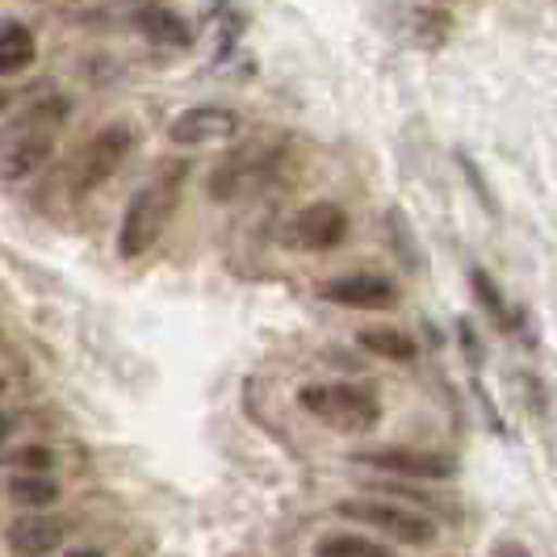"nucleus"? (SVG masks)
Here are the masks:
<instances>
[{"instance_id": "obj_22", "label": "nucleus", "mask_w": 557, "mask_h": 557, "mask_svg": "<svg viewBox=\"0 0 557 557\" xmlns=\"http://www.w3.org/2000/svg\"><path fill=\"white\" fill-rule=\"evenodd\" d=\"M0 391H4V382H0Z\"/></svg>"}, {"instance_id": "obj_5", "label": "nucleus", "mask_w": 557, "mask_h": 557, "mask_svg": "<svg viewBox=\"0 0 557 557\" xmlns=\"http://www.w3.org/2000/svg\"><path fill=\"white\" fill-rule=\"evenodd\" d=\"M339 520H352L361 529H373L391 536L398 545H432L436 541V524L428 516H419L411 507H398L386 499H339L335 503Z\"/></svg>"}, {"instance_id": "obj_1", "label": "nucleus", "mask_w": 557, "mask_h": 557, "mask_svg": "<svg viewBox=\"0 0 557 557\" xmlns=\"http://www.w3.org/2000/svg\"><path fill=\"white\" fill-rule=\"evenodd\" d=\"M67 117L72 106L63 97H42L17 113L0 139V181H26L34 176V168L47 164Z\"/></svg>"}, {"instance_id": "obj_8", "label": "nucleus", "mask_w": 557, "mask_h": 557, "mask_svg": "<svg viewBox=\"0 0 557 557\" xmlns=\"http://www.w3.org/2000/svg\"><path fill=\"white\" fill-rule=\"evenodd\" d=\"M239 131V113L223 110V106H197L185 110L172 126H168V139L176 147H206V143H223Z\"/></svg>"}, {"instance_id": "obj_3", "label": "nucleus", "mask_w": 557, "mask_h": 557, "mask_svg": "<svg viewBox=\"0 0 557 557\" xmlns=\"http://www.w3.org/2000/svg\"><path fill=\"white\" fill-rule=\"evenodd\" d=\"M298 407L307 416L323 419L332 432H373L382 423V403L361 386H348V382H310L298 391Z\"/></svg>"}, {"instance_id": "obj_2", "label": "nucleus", "mask_w": 557, "mask_h": 557, "mask_svg": "<svg viewBox=\"0 0 557 557\" xmlns=\"http://www.w3.org/2000/svg\"><path fill=\"white\" fill-rule=\"evenodd\" d=\"M185 176H189V164L185 160H172L164 164L139 194L131 197L126 214H122V226H117V256L122 260H139L156 248V239L164 235L168 219L181 201V189H185Z\"/></svg>"}, {"instance_id": "obj_11", "label": "nucleus", "mask_w": 557, "mask_h": 557, "mask_svg": "<svg viewBox=\"0 0 557 557\" xmlns=\"http://www.w3.org/2000/svg\"><path fill=\"white\" fill-rule=\"evenodd\" d=\"M38 59V38L22 22H0V76H22Z\"/></svg>"}, {"instance_id": "obj_12", "label": "nucleus", "mask_w": 557, "mask_h": 557, "mask_svg": "<svg viewBox=\"0 0 557 557\" xmlns=\"http://www.w3.org/2000/svg\"><path fill=\"white\" fill-rule=\"evenodd\" d=\"M357 344H361L369 357H377V361L411 364L419 357L416 335L398 332V327H364V332L357 335Z\"/></svg>"}, {"instance_id": "obj_13", "label": "nucleus", "mask_w": 557, "mask_h": 557, "mask_svg": "<svg viewBox=\"0 0 557 557\" xmlns=\"http://www.w3.org/2000/svg\"><path fill=\"white\" fill-rule=\"evenodd\" d=\"M470 285H474V298H478V307L491 314V323L499 327V332H520V310H511V302L503 298V289L495 285V277L486 273V269H470Z\"/></svg>"}, {"instance_id": "obj_16", "label": "nucleus", "mask_w": 557, "mask_h": 557, "mask_svg": "<svg viewBox=\"0 0 557 557\" xmlns=\"http://www.w3.org/2000/svg\"><path fill=\"white\" fill-rule=\"evenodd\" d=\"M9 495L22 503V507H51V503L59 499V486L51 482V478L42 474H17L13 482H9Z\"/></svg>"}, {"instance_id": "obj_17", "label": "nucleus", "mask_w": 557, "mask_h": 557, "mask_svg": "<svg viewBox=\"0 0 557 557\" xmlns=\"http://www.w3.org/2000/svg\"><path fill=\"white\" fill-rule=\"evenodd\" d=\"M453 29V17L445 9H419L416 13V42L419 47H441Z\"/></svg>"}, {"instance_id": "obj_18", "label": "nucleus", "mask_w": 557, "mask_h": 557, "mask_svg": "<svg viewBox=\"0 0 557 557\" xmlns=\"http://www.w3.org/2000/svg\"><path fill=\"white\" fill-rule=\"evenodd\" d=\"M13 466L42 474V470H51V466H55V453H51L47 445H26V448H17V453H13Z\"/></svg>"}, {"instance_id": "obj_20", "label": "nucleus", "mask_w": 557, "mask_h": 557, "mask_svg": "<svg viewBox=\"0 0 557 557\" xmlns=\"http://www.w3.org/2000/svg\"><path fill=\"white\" fill-rule=\"evenodd\" d=\"M4 436H9V419L0 416V441H4Z\"/></svg>"}, {"instance_id": "obj_4", "label": "nucleus", "mask_w": 557, "mask_h": 557, "mask_svg": "<svg viewBox=\"0 0 557 557\" xmlns=\"http://www.w3.org/2000/svg\"><path fill=\"white\" fill-rule=\"evenodd\" d=\"M135 143H139L135 126H126V122H110L106 131H97L92 139L84 143L81 156H76L72 164L63 168V185L72 189V197H84V194H92V189H101L113 172L131 160Z\"/></svg>"}, {"instance_id": "obj_7", "label": "nucleus", "mask_w": 557, "mask_h": 557, "mask_svg": "<svg viewBox=\"0 0 557 557\" xmlns=\"http://www.w3.org/2000/svg\"><path fill=\"white\" fill-rule=\"evenodd\" d=\"M357 466H373L382 474L398 478H423V482H441V478L457 474V457L448 453H428V448H373V453H357Z\"/></svg>"}, {"instance_id": "obj_14", "label": "nucleus", "mask_w": 557, "mask_h": 557, "mask_svg": "<svg viewBox=\"0 0 557 557\" xmlns=\"http://www.w3.org/2000/svg\"><path fill=\"white\" fill-rule=\"evenodd\" d=\"M139 29L151 42H160V47H189L194 42L189 22L181 13H172V9H147L139 17Z\"/></svg>"}, {"instance_id": "obj_19", "label": "nucleus", "mask_w": 557, "mask_h": 557, "mask_svg": "<svg viewBox=\"0 0 557 557\" xmlns=\"http://www.w3.org/2000/svg\"><path fill=\"white\" fill-rule=\"evenodd\" d=\"M491 554H495V557H507V554H516V557H529L532 549H529V545H524V541H511V536H507V541H499V545H495V549H491Z\"/></svg>"}, {"instance_id": "obj_6", "label": "nucleus", "mask_w": 557, "mask_h": 557, "mask_svg": "<svg viewBox=\"0 0 557 557\" xmlns=\"http://www.w3.org/2000/svg\"><path fill=\"white\" fill-rule=\"evenodd\" d=\"M348 239V210L335 201H314L302 206L289 219V244L302 251H332Z\"/></svg>"}, {"instance_id": "obj_21", "label": "nucleus", "mask_w": 557, "mask_h": 557, "mask_svg": "<svg viewBox=\"0 0 557 557\" xmlns=\"http://www.w3.org/2000/svg\"><path fill=\"white\" fill-rule=\"evenodd\" d=\"M0 110H4V92H0Z\"/></svg>"}, {"instance_id": "obj_9", "label": "nucleus", "mask_w": 557, "mask_h": 557, "mask_svg": "<svg viewBox=\"0 0 557 557\" xmlns=\"http://www.w3.org/2000/svg\"><path fill=\"white\" fill-rule=\"evenodd\" d=\"M323 298L335 307L348 310H391L398 307V289L394 281L377 277V273H352V277H335L323 285Z\"/></svg>"}, {"instance_id": "obj_15", "label": "nucleus", "mask_w": 557, "mask_h": 557, "mask_svg": "<svg viewBox=\"0 0 557 557\" xmlns=\"http://www.w3.org/2000/svg\"><path fill=\"white\" fill-rule=\"evenodd\" d=\"M319 554H357V557H391V545L386 541H369L361 532H332V536H323L319 545H314Z\"/></svg>"}, {"instance_id": "obj_10", "label": "nucleus", "mask_w": 557, "mask_h": 557, "mask_svg": "<svg viewBox=\"0 0 557 557\" xmlns=\"http://www.w3.org/2000/svg\"><path fill=\"white\" fill-rule=\"evenodd\" d=\"M63 536H67V520L47 516L42 507H26V516H17L4 532L13 554H55Z\"/></svg>"}]
</instances>
